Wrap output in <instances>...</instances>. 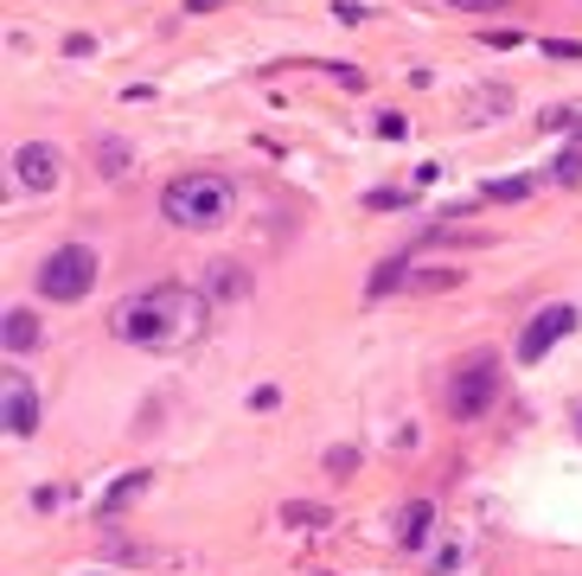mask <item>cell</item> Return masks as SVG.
<instances>
[{"label":"cell","mask_w":582,"mask_h":576,"mask_svg":"<svg viewBox=\"0 0 582 576\" xmlns=\"http://www.w3.org/2000/svg\"><path fill=\"white\" fill-rule=\"evenodd\" d=\"M205 295L199 289H180V282H154V289H135L128 302H115L110 334L122 346H147V352H167V346H186L199 327H205Z\"/></svg>","instance_id":"obj_1"},{"label":"cell","mask_w":582,"mask_h":576,"mask_svg":"<svg viewBox=\"0 0 582 576\" xmlns=\"http://www.w3.org/2000/svg\"><path fill=\"white\" fill-rule=\"evenodd\" d=\"M160 218L180 230H219L231 218V180L224 173H180V180H167Z\"/></svg>","instance_id":"obj_2"},{"label":"cell","mask_w":582,"mask_h":576,"mask_svg":"<svg viewBox=\"0 0 582 576\" xmlns=\"http://www.w3.org/2000/svg\"><path fill=\"white\" fill-rule=\"evenodd\" d=\"M90 289H97V250L90 244H58L38 263V295L45 302H83Z\"/></svg>","instance_id":"obj_3"},{"label":"cell","mask_w":582,"mask_h":576,"mask_svg":"<svg viewBox=\"0 0 582 576\" xmlns=\"http://www.w3.org/2000/svg\"><path fill=\"white\" fill-rule=\"evenodd\" d=\"M493 397H500V359L493 352H480V359H468V372L455 379V391H448V404H455V417L473 422L493 410Z\"/></svg>","instance_id":"obj_4"},{"label":"cell","mask_w":582,"mask_h":576,"mask_svg":"<svg viewBox=\"0 0 582 576\" xmlns=\"http://www.w3.org/2000/svg\"><path fill=\"white\" fill-rule=\"evenodd\" d=\"M577 334V307L570 302H550V307H538L531 320H525V334H518V365H538L557 340H570Z\"/></svg>","instance_id":"obj_5"},{"label":"cell","mask_w":582,"mask_h":576,"mask_svg":"<svg viewBox=\"0 0 582 576\" xmlns=\"http://www.w3.org/2000/svg\"><path fill=\"white\" fill-rule=\"evenodd\" d=\"M0 422H7V436H38V391L26 372H7L0 379Z\"/></svg>","instance_id":"obj_6"},{"label":"cell","mask_w":582,"mask_h":576,"mask_svg":"<svg viewBox=\"0 0 582 576\" xmlns=\"http://www.w3.org/2000/svg\"><path fill=\"white\" fill-rule=\"evenodd\" d=\"M58 173H65V154L52 148V142H26V148L13 154V180H20L26 192H52Z\"/></svg>","instance_id":"obj_7"},{"label":"cell","mask_w":582,"mask_h":576,"mask_svg":"<svg viewBox=\"0 0 582 576\" xmlns=\"http://www.w3.org/2000/svg\"><path fill=\"white\" fill-rule=\"evenodd\" d=\"M0 340H7V352H33V346L45 340V327H38L33 307H7V320H0Z\"/></svg>","instance_id":"obj_8"},{"label":"cell","mask_w":582,"mask_h":576,"mask_svg":"<svg viewBox=\"0 0 582 576\" xmlns=\"http://www.w3.org/2000/svg\"><path fill=\"white\" fill-rule=\"evenodd\" d=\"M147 487H154V467H128V474L115 481L110 494H103V506H97V512H103V519H115V512H122V506H135Z\"/></svg>","instance_id":"obj_9"},{"label":"cell","mask_w":582,"mask_h":576,"mask_svg":"<svg viewBox=\"0 0 582 576\" xmlns=\"http://www.w3.org/2000/svg\"><path fill=\"white\" fill-rule=\"evenodd\" d=\"M429 519H436L429 499H410V506L398 512V544L403 551H423V544H429Z\"/></svg>","instance_id":"obj_10"},{"label":"cell","mask_w":582,"mask_h":576,"mask_svg":"<svg viewBox=\"0 0 582 576\" xmlns=\"http://www.w3.org/2000/svg\"><path fill=\"white\" fill-rule=\"evenodd\" d=\"M199 295H205V302H212V295H219V302H237V295H250V275H244V263H212Z\"/></svg>","instance_id":"obj_11"},{"label":"cell","mask_w":582,"mask_h":576,"mask_svg":"<svg viewBox=\"0 0 582 576\" xmlns=\"http://www.w3.org/2000/svg\"><path fill=\"white\" fill-rule=\"evenodd\" d=\"M282 526H301V532H321V526H333V512L321 506V499H289V506H282Z\"/></svg>","instance_id":"obj_12"},{"label":"cell","mask_w":582,"mask_h":576,"mask_svg":"<svg viewBox=\"0 0 582 576\" xmlns=\"http://www.w3.org/2000/svg\"><path fill=\"white\" fill-rule=\"evenodd\" d=\"M461 282V269H410V295H441V289H455Z\"/></svg>","instance_id":"obj_13"},{"label":"cell","mask_w":582,"mask_h":576,"mask_svg":"<svg viewBox=\"0 0 582 576\" xmlns=\"http://www.w3.org/2000/svg\"><path fill=\"white\" fill-rule=\"evenodd\" d=\"M97 173H110V180H122L128 173V142H97Z\"/></svg>","instance_id":"obj_14"},{"label":"cell","mask_w":582,"mask_h":576,"mask_svg":"<svg viewBox=\"0 0 582 576\" xmlns=\"http://www.w3.org/2000/svg\"><path fill=\"white\" fill-rule=\"evenodd\" d=\"M550 180H557V187H582V148L557 154V160H550Z\"/></svg>","instance_id":"obj_15"},{"label":"cell","mask_w":582,"mask_h":576,"mask_svg":"<svg viewBox=\"0 0 582 576\" xmlns=\"http://www.w3.org/2000/svg\"><path fill=\"white\" fill-rule=\"evenodd\" d=\"M352 467H359V449H352V442H339V449H327V474H333V481H346Z\"/></svg>","instance_id":"obj_16"},{"label":"cell","mask_w":582,"mask_h":576,"mask_svg":"<svg viewBox=\"0 0 582 576\" xmlns=\"http://www.w3.org/2000/svg\"><path fill=\"white\" fill-rule=\"evenodd\" d=\"M531 180H486V199H525Z\"/></svg>","instance_id":"obj_17"},{"label":"cell","mask_w":582,"mask_h":576,"mask_svg":"<svg viewBox=\"0 0 582 576\" xmlns=\"http://www.w3.org/2000/svg\"><path fill=\"white\" fill-rule=\"evenodd\" d=\"M33 506H38V512H52V506H65V487H38V494H33Z\"/></svg>","instance_id":"obj_18"},{"label":"cell","mask_w":582,"mask_h":576,"mask_svg":"<svg viewBox=\"0 0 582 576\" xmlns=\"http://www.w3.org/2000/svg\"><path fill=\"white\" fill-rule=\"evenodd\" d=\"M448 7H461V13H493V7H506V0H448Z\"/></svg>","instance_id":"obj_19"},{"label":"cell","mask_w":582,"mask_h":576,"mask_svg":"<svg viewBox=\"0 0 582 576\" xmlns=\"http://www.w3.org/2000/svg\"><path fill=\"white\" fill-rule=\"evenodd\" d=\"M205 7H224V0H186V13H205Z\"/></svg>","instance_id":"obj_20"},{"label":"cell","mask_w":582,"mask_h":576,"mask_svg":"<svg viewBox=\"0 0 582 576\" xmlns=\"http://www.w3.org/2000/svg\"><path fill=\"white\" fill-rule=\"evenodd\" d=\"M570 128H577V135H582V115H577V122H570Z\"/></svg>","instance_id":"obj_21"},{"label":"cell","mask_w":582,"mask_h":576,"mask_svg":"<svg viewBox=\"0 0 582 576\" xmlns=\"http://www.w3.org/2000/svg\"><path fill=\"white\" fill-rule=\"evenodd\" d=\"M577 429H582V417H577Z\"/></svg>","instance_id":"obj_22"}]
</instances>
